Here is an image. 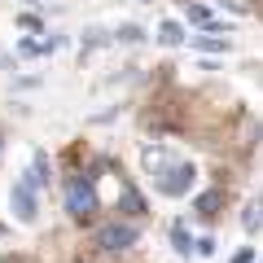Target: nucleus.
Here are the masks:
<instances>
[{"mask_svg":"<svg viewBox=\"0 0 263 263\" xmlns=\"http://www.w3.org/2000/svg\"><path fill=\"white\" fill-rule=\"evenodd\" d=\"M193 250H197V254H211V250H215V241H211V237H202V241H193Z\"/></svg>","mask_w":263,"mask_h":263,"instance_id":"ddd939ff","label":"nucleus"},{"mask_svg":"<svg viewBox=\"0 0 263 263\" xmlns=\"http://www.w3.org/2000/svg\"><path fill=\"white\" fill-rule=\"evenodd\" d=\"M136 237H141V228H136V224H101V228H97V246L110 250V254L136 246Z\"/></svg>","mask_w":263,"mask_h":263,"instance_id":"f03ea898","label":"nucleus"},{"mask_svg":"<svg viewBox=\"0 0 263 263\" xmlns=\"http://www.w3.org/2000/svg\"><path fill=\"white\" fill-rule=\"evenodd\" d=\"M189 22H197V27H211V31H219V22L211 18V9H206V5H189Z\"/></svg>","mask_w":263,"mask_h":263,"instance_id":"0eeeda50","label":"nucleus"},{"mask_svg":"<svg viewBox=\"0 0 263 263\" xmlns=\"http://www.w3.org/2000/svg\"><path fill=\"white\" fill-rule=\"evenodd\" d=\"M241 224H246V233H259V228H263V197H254L250 206H246Z\"/></svg>","mask_w":263,"mask_h":263,"instance_id":"39448f33","label":"nucleus"},{"mask_svg":"<svg viewBox=\"0 0 263 263\" xmlns=\"http://www.w3.org/2000/svg\"><path fill=\"white\" fill-rule=\"evenodd\" d=\"M0 263H22V259H13V254H9V259H0Z\"/></svg>","mask_w":263,"mask_h":263,"instance_id":"2eb2a0df","label":"nucleus"},{"mask_svg":"<svg viewBox=\"0 0 263 263\" xmlns=\"http://www.w3.org/2000/svg\"><path fill=\"white\" fill-rule=\"evenodd\" d=\"M158 189H162L167 197H180V193H189V189H193V167H189V162H176V167L158 171Z\"/></svg>","mask_w":263,"mask_h":263,"instance_id":"20e7f679","label":"nucleus"},{"mask_svg":"<svg viewBox=\"0 0 263 263\" xmlns=\"http://www.w3.org/2000/svg\"><path fill=\"white\" fill-rule=\"evenodd\" d=\"M171 241H176V250H180V254H189V250H193V241H189L184 224H176V228H171Z\"/></svg>","mask_w":263,"mask_h":263,"instance_id":"9d476101","label":"nucleus"},{"mask_svg":"<svg viewBox=\"0 0 263 263\" xmlns=\"http://www.w3.org/2000/svg\"><path fill=\"white\" fill-rule=\"evenodd\" d=\"M219 202H224V193H219V189L202 193V197H197V215H215V211H219Z\"/></svg>","mask_w":263,"mask_h":263,"instance_id":"423d86ee","label":"nucleus"},{"mask_svg":"<svg viewBox=\"0 0 263 263\" xmlns=\"http://www.w3.org/2000/svg\"><path fill=\"white\" fill-rule=\"evenodd\" d=\"M141 35H145L141 27H123V31H119V40H127V44H136V40H141Z\"/></svg>","mask_w":263,"mask_h":263,"instance_id":"f8f14e48","label":"nucleus"},{"mask_svg":"<svg viewBox=\"0 0 263 263\" xmlns=\"http://www.w3.org/2000/svg\"><path fill=\"white\" fill-rule=\"evenodd\" d=\"M123 206L141 215V211H145V197H141V193H132V189H127V193H123Z\"/></svg>","mask_w":263,"mask_h":263,"instance_id":"9b49d317","label":"nucleus"},{"mask_svg":"<svg viewBox=\"0 0 263 263\" xmlns=\"http://www.w3.org/2000/svg\"><path fill=\"white\" fill-rule=\"evenodd\" d=\"M0 149H5V141H0Z\"/></svg>","mask_w":263,"mask_h":263,"instance_id":"dca6fc26","label":"nucleus"},{"mask_svg":"<svg viewBox=\"0 0 263 263\" xmlns=\"http://www.w3.org/2000/svg\"><path fill=\"white\" fill-rule=\"evenodd\" d=\"M233 263H254V250H250V246H246V250H237V254H233Z\"/></svg>","mask_w":263,"mask_h":263,"instance_id":"4468645a","label":"nucleus"},{"mask_svg":"<svg viewBox=\"0 0 263 263\" xmlns=\"http://www.w3.org/2000/svg\"><path fill=\"white\" fill-rule=\"evenodd\" d=\"M158 40H162V44H180V40H184L180 22H162V27H158Z\"/></svg>","mask_w":263,"mask_h":263,"instance_id":"6e6552de","label":"nucleus"},{"mask_svg":"<svg viewBox=\"0 0 263 263\" xmlns=\"http://www.w3.org/2000/svg\"><path fill=\"white\" fill-rule=\"evenodd\" d=\"M66 211H70V215L75 219H88L97 211V189H92V180L88 176H75V180H66Z\"/></svg>","mask_w":263,"mask_h":263,"instance_id":"f257e3e1","label":"nucleus"},{"mask_svg":"<svg viewBox=\"0 0 263 263\" xmlns=\"http://www.w3.org/2000/svg\"><path fill=\"white\" fill-rule=\"evenodd\" d=\"M9 206H13V219H18V224H31V219L40 215V197H35V189H31L27 180H22V184H13Z\"/></svg>","mask_w":263,"mask_h":263,"instance_id":"7ed1b4c3","label":"nucleus"},{"mask_svg":"<svg viewBox=\"0 0 263 263\" xmlns=\"http://www.w3.org/2000/svg\"><path fill=\"white\" fill-rule=\"evenodd\" d=\"M193 44L202 48V53H228V40H211V35H197Z\"/></svg>","mask_w":263,"mask_h":263,"instance_id":"1a4fd4ad","label":"nucleus"}]
</instances>
